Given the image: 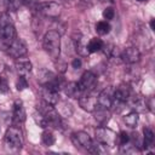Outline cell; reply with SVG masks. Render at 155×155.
Masks as SVG:
<instances>
[{
  "label": "cell",
  "instance_id": "17",
  "mask_svg": "<svg viewBox=\"0 0 155 155\" xmlns=\"http://www.w3.org/2000/svg\"><path fill=\"white\" fill-rule=\"evenodd\" d=\"M143 133H144V139H143V149H144L145 151H148L150 148H153V147H154L155 136H154L153 130H151V128H149V127H144Z\"/></svg>",
  "mask_w": 155,
  "mask_h": 155
},
{
  "label": "cell",
  "instance_id": "37",
  "mask_svg": "<svg viewBox=\"0 0 155 155\" xmlns=\"http://www.w3.org/2000/svg\"><path fill=\"white\" fill-rule=\"evenodd\" d=\"M105 1H109V2H114V0H105Z\"/></svg>",
  "mask_w": 155,
  "mask_h": 155
},
{
  "label": "cell",
  "instance_id": "22",
  "mask_svg": "<svg viewBox=\"0 0 155 155\" xmlns=\"http://www.w3.org/2000/svg\"><path fill=\"white\" fill-rule=\"evenodd\" d=\"M30 0H5V4H6V8L7 10H11V11H17L21 6H24V5H29Z\"/></svg>",
  "mask_w": 155,
  "mask_h": 155
},
{
  "label": "cell",
  "instance_id": "12",
  "mask_svg": "<svg viewBox=\"0 0 155 155\" xmlns=\"http://www.w3.org/2000/svg\"><path fill=\"white\" fill-rule=\"evenodd\" d=\"M41 97H42L44 102H46L48 104H52V105H56L59 102V93H58V91L52 88V87H48V86H42V88H41Z\"/></svg>",
  "mask_w": 155,
  "mask_h": 155
},
{
  "label": "cell",
  "instance_id": "9",
  "mask_svg": "<svg viewBox=\"0 0 155 155\" xmlns=\"http://www.w3.org/2000/svg\"><path fill=\"white\" fill-rule=\"evenodd\" d=\"M119 57L126 64H134V63L139 62V59H140V52H139V50L137 47H127V48H125L120 53Z\"/></svg>",
  "mask_w": 155,
  "mask_h": 155
},
{
  "label": "cell",
  "instance_id": "30",
  "mask_svg": "<svg viewBox=\"0 0 155 155\" xmlns=\"http://www.w3.org/2000/svg\"><path fill=\"white\" fill-rule=\"evenodd\" d=\"M117 142H119L120 145H124V144L128 143V142H130V136H128V133H126L125 131L120 132V133L117 134Z\"/></svg>",
  "mask_w": 155,
  "mask_h": 155
},
{
  "label": "cell",
  "instance_id": "36",
  "mask_svg": "<svg viewBox=\"0 0 155 155\" xmlns=\"http://www.w3.org/2000/svg\"><path fill=\"white\" fill-rule=\"evenodd\" d=\"M137 1H139V2H143V1H148V0H137Z\"/></svg>",
  "mask_w": 155,
  "mask_h": 155
},
{
  "label": "cell",
  "instance_id": "20",
  "mask_svg": "<svg viewBox=\"0 0 155 155\" xmlns=\"http://www.w3.org/2000/svg\"><path fill=\"white\" fill-rule=\"evenodd\" d=\"M131 107L133 108L134 111L137 113H140V111H145L148 108H147V101L140 97V96H137V97H133L132 101H131Z\"/></svg>",
  "mask_w": 155,
  "mask_h": 155
},
{
  "label": "cell",
  "instance_id": "19",
  "mask_svg": "<svg viewBox=\"0 0 155 155\" xmlns=\"http://www.w3.org/2000/svg\"><path fill=\"white\" fill-rule=\"evenodd\" d=\"M63 88H64V92H65V94L68 97H70V98H78V97H80L81 91H80V88L78 86V82L65 84Z\"/></svg>",
  "mask_w": 155,
  "mask_h": 155
},
{
  "label": "cell",
  "instance_id": "4",
  "mask_svg": "<svg viewBox=\"0 0 155 155\" xmlns=\"http://www.w3.org/2000/svg\"><path fill=\"white\" fill-rule=\"evenodd\" d=\"M38 111H40L45 116V119L48 122V126H52L54 128H59L62 126V119L58 111L54 109V105L42 101L41 103L38 104Z\"/></svg>",
  "mask_w": 155,
  "mask_h": 155
},
{
  "label": "cell",
  "instance_id": "23",
  "mask_svg": "<svg viewBox=\"0 0 155 155\" xmlns=\"http://www.w3.org/2000/svg\"><path fill=\"white\" fill-rule=\"evenodd\" d=\"M138 120H139V115H138V113H137V111H134V110L130 111V113L124 117L125 124H126L128 127H131V128H133V127H136V126H137Z\"/></svg>",
  "mask_w": 155,
  "mask_h": 155
},
{
  "label": "cell",
  "instance_id": "24",
  "mask_svg": "<svg viewBox=\"0 0 155 155\" xmlns=\"http://www.w3.org/2000/svg\"><path fill=\"white\" fill-rule=\"evenodd\" d=\"M104 54L108 57V58H115V56L117 54V47L113 44H103V47H102Z\"/></svg>",
  "mask_w": 155,
  "mask_h": 155
},
{
  "label": "cell",
  "instance_id": "29",
  "mask_svg": "<svg viewBox=\"0 0 155 155\" xmlns=\"http://www.w3.org/2000/svg\"><path fill=\"white\" fill-rule=\"evenodd\" d=\"M28 87V81H27V78L25 76H19L17 82H16V88L18 91H23Z\"/></svg>",
  "mask_w": 155,
  "mask_h": 155
},
{
  "label": "cell",
  "instance_id": "33",
  "mask_svg": "<svg viewBox=\"0 0 155 155\" xmlns=\"http://www.w3.org/2000/svg\"><path fill=\"white\" fill-rule=\"evenodd\" d=\"M7 91H8V85H7V82L1 79V81H0V92H1V93H6Z\"/></svg>",
  "mask_w": 155,
  "mask_h": 155
},
{
  "label": "cell",
  "instance_id": "5",
  "mask_svg": "<svg viewBox=\"0 0 155 155\" xmlns=\"http://www.w3.org/2000/svg\"><path fill=\"white\" fill-rule=\"evenodd\" d=\"M34 10H36L38 13H40L47 18L56 19L61 15L62 6L56 1H46V2H38Z\"/></svg>",
  "mask_w": 155,
  "mask_h": 155
},
{
  "label": "cell",
  "instance_id": "10",
  "mask_svg": "<svg viewBox=\"0 0 155 155\" xmlns=\"http://www.w3.org/2000/svg\"><path fill=\"white\" fill-rule=\"evenodd\" d=\"M96 81H97V76L92 71L87 70V71H85L81 75L80 80L78 82V86H79V88H80L81 92H85V91L91 90L96 85Z\"/></svg>",
  "mask_w": 155,
  "mask_h": 155
},
{
  "label": "cell",
  "instance_id": "26",
  "mask_svg": "<svg viewBox=\"0 0 155 155\" xmlns=\"http://www.w3.org/2000/svg\"><path fill=\"white\" fill-rule=\"evenodd\" d=\"M110 29H111V27H110V24H109L107 21H99V22L96 24V31H97V34H99V35H105V34H108V33L110 31Z\"/></svg>",
  "mask_w": 155,
  "mask_h": 155
},
{
  "label": "cell",
  "instance_id": "28",
  "mask_svg": "<svg viewBox=\"0 0 155 155\" xmlns=\"http://www.w3.org/2000/svg\"><path fill=\"white\" fill-rule=\"evenodd\" d=\"M33 117H34V121L36 122V125L40 126L41 128H46V127H48V122H47V120L45 119V116H44L40 111L36 110V111L33 114Z\"/></svg>",
  "mask_w": 155,
  "mask_h": 155
},
{
  "label": "cell",
  "instance_id": "27",
  "mask_svg": "<svg viewBox=\"0 0 155 155\" xmlns=\"http://www.w3.org/2000/svg\"><path fill=\"white\" fill-rule=\"evenodd\" d=\"M54 140H56L54 139V136H53V133L51 131H44L42 132V134H41V142H42L44 145L51 147V145L54 144Z\"/></svg>",
  "mask_w": 155,
  "mask_h": 155
},
{
  "label": "cell",
  "instance_id": "34",
  "mask_svg": "<svg viewBox=\"0 0 155 155\" xmlns=\"http://www.w3.org/2000/svg\"><path fill=\"white\" fill-rule=\"evenodd\" d=\"M71 65H73L74 69H80L81 65H82V62H81L80 58H74L73 62H71Z\"/></svg>",
  "mask_w": 155,
  "mask_h": 155
},
{
  "label": "cell",
  "instance_id": "35",
  "mask_svg": "<svg viewBox=\"0 0 155 155\" xmlns=\"http://www.w3.org/2000/svg\"><path fill=\"white\" fill-rule=\"evenodd\" d=\"M150 28H151V30H155V19L150 21Z\"/></svg>",
  "mask_w": 155,
  "mask_h": 155
},
{
  "label": "cell",
  "instance_id": "18",
  "mask_svg": "<svg viewBox=\"0 0 155 155\" xmlns=\"http://www.w3.org/2000/svg\"><path fill=\"white\" fill-rule=\"evenodd\" d=\"M75 50H76V52L80 56H84L85 57V56H88L90 54V52L87 50V42H86L85 36L80 35L79 38L75 39Z\"/></svg>",
  "mask_w": 155,
  "mask_h": 155
},
{
  "label": "cell",
  "instance_id": "3",
  "mask_svg": "<svg viewBox=\"0 0 155 155\" xmlns=\"http://www.w3.org/2000/svg\"><path fill=\"white\" fill-rule=\"evenodd\" d=\"M24 144L23 132L17 126H10L5 133V145L11 151H18Z\"/></svg>",
  "mask_w": 155,
  "mask_h": 155
},
{
  "label": "cell",
  "instance_id": "39",
  "mask_svg": "<svg viewBox=\"0 0 155 155\" xmlns=\"http://www.w3.org/2000/svg\"><path fill=\"white\" fill-rule=\"evenodd\" d=\"M0 130H1V128H0Z\"/></svg>",
  "mask_w": 155,
  "mask_h": 155
},
{
  "label": "cell",
  "instance_id": "16",
  "mask_svg": "<svg viewBox=\"0 0 155 155\" xmlns=\"http://www.w3.org/2000/svg\"><path fill=\"white\" fill-rule=\"evenodd\" d=\"M94 114V120L101 125V126H104L109 119H110V113H109V109H105V108H102V107H98L92 111Z\"/></svg>",
  "mask_w": 155,
  "mask_h": 155
},
{
  "label": "cell",
  "instance_id": "8",
  "mask_svg": "<svg viewBox=\"0 0 155 155\" xmlns=\"http://www.w3.org/2000/svg\"><path fill=\"white\" fill-rule=\"evenodd\" d=\"M71 140L73 143L79 147V148H82V149H86L88 150L92 145V138L90 137V134L87 132H84V131H79V132H75L71 134Z\"/></svg>",
  "mask_w": 155,
  "mask_h": 155
},
{
  "label": "cell",
  "instance_id": "2",
  "mask_svg": "<svg viewBox=\"0 0 155 155\" xmlns=\"http://www.w3.org/2000/svg\"><path fill=\"white\" fill-rule=\"evenodd\" d=\"M16 39V28L11 17L6 13L0 15V41L7 47Z\"/></svg>",
  "mask_w": 155,
  "mask_h": 155
},
{
  "label": "cell",
  "instance_id": "11",
  "mask_svg": "<svg viewBox=\"0 0 155 155\" xmlns=\"http://www.w3.org/2000/svg\"><path fill=\"white\" fill-rule=\"evenodd\" d=\"M113 87L109 86L107 88H104L103 91H101V93L97 96V103L98 107L105 108V109H110L111 104H113Z\"/></svg>",
  "mask_w": 155,
  "mask_h": 155
},
{
  "label": "cell",
  "instance_id": "15",
  "mask_svg": "<svg viewBox=\"0 0 155 155\" xmlns=\"http://www.w3.org/2000/svg\"><path fill=\"white\" fill-rule=\"evenodd\" d=\"M16 71L18 73L19 76H28L30 73H31V63L28 61V59H21L18 58L16 61Z\"/></svg>",
  "mask_w": 155,
  "mask_h": 155
},
{
  "label": "cell",
  "instance_id": "13",
  "mask_svg": "<svg viewBox=\"0 0 155 155\" xmlns=\"http://www.w3.org/2000/svg\"><path fill=\"white\" fill-rule=\"evenodd\" d=\"M79 104H80V107L85 111L92 113L97 108V105H98V103H97V96H94V94L80 96L79 97Z\"/></svg>",
  "mask_w": 155,
  "mask_h": 155
},
{
  "label": "cell",
  "instance_id": "25",
  "mask_svg": "<svg viewBox=\"0 0 155 155\" xmlns=\"http://www.w3.org/2000/svg\"><path fill=\"white\" fill-rule=\"evenodd\" d=\"M88 151L93 153V154H105L108 151V148L104 144H102L101 142L96 140V142H92V145L88 149Z\"/></svg>",
  "mask_w": 155,
  "mask_h": 155
},
{
  "label": "cell",
  "instance_id": "14",
  "mask_svg": "<svg viewBox=\"0 0 155 155\" xmlns=\"http://www.w3.org/2000/svg\"><path fill=\"white\" fill-rule=\"evenodd\" d=\"M12 119L16 124H22L25 120V109L23 107L22 101H16L13 104V113H12Z\"/></svg>",
  "mask_w": 155,
  "mask_h": 155
},
{
  "label": "cell",
  "instance_id": "32",
  "mask_svg": "<svg viewBox=\"0 0 155 155\" xmlns=\"http://www.w3.org/2000/svg\"><path fill=\"white\" fill-rule=\"evenodd\" d=\"M97 1L98 0H79V5L84 8H86V7H91L94 4H97Z\"/></svg>",
  "mask_w": 155,
  "mask_h": 155
},
{
  "label": "cell",
  "instance_id": "6",
  "mask_svg": "<svg viewBox=\"0 0 155 155\" xmlns=\"http://www.w3.org/2000/svg\"><path fill=\"white\" fill-rule=\"evenodd\" d=\"M96 140L101 142L107 148H114L117 142V134L113 130L101 126L96 130Z\"/></svg>",
  "mask_w": 155,
  "mask_h": 155
},
{
  "label": "cell",
  "instance_id": "21",
  "mask_svg": "<svg viewBox=\"0 0 155 155\" xmlns=\"http://www.w3.org/2000/svg\"><path fill=\"white\" fill-rule=\"evenodd\" d=\"M103 47V41L99 38H92L88 42H87V50L90 53H94L101 51Z\"/></svg>",
  "mask_w": 155,
  "mask_h": 155
},
{
  "label": "cell",
  "instance_id": "7",
  "mask_svg": "<svg viewBox=\"0 0 155 155\" xmlns=\"http://www.w3.org/2000/svg\"><path fill=\"white\" fill-rule=\"evenodd\" d=\"M6 48H7V53L12 58H16V59L22 58L23 56L27 54V45L21 39H15Z\"/></svg>",
  "mask_w": 155,
  "mask_h": 155
},
{
  "label": "cell",
  "instance_id": "38",
  "mask_svg": "<svg viewBox=\"0 0 155 155\" xmlns=\"http://www.w3.org/2000/svg\"><path fill=\"white\" fill-rule=\"evenodd\" d=\"M64 1H69V0H64Z\"/></svg>",
  "mask_w": 155,
  "mask_h": 155
},
{
  "label": "cell",
  "instance_id": "1",
  "mask_svg": "<svg viewBox=\"0 0 155 155\" xmlns=\"http://www.w3.org/2000/svg\"><path fill=\"white\" fill-rule=\"evenodd\" d=\"M42 46L52 59H58L61 53V34L56 30H48L44 35Z\"/></svg>",
  "mask_w": 155,
  "mask_h": 155
},
{
  "label": "cell",
  "instance_id": "31",
  "mask_svg": "<svg viewBox=\"0 0 155 155\" xmlns=\"http://www.w3.org/2000/svg\"><path fill=\"white\" fill-rule=\"evenodd\" d=\"M115 16V12H114V8L113 7H107L104 11H103V17L104 19L109 21V19H113Z\"/></svg>",
  "mask_w": 155,
  "mask_h": 155
}]
</instances>
